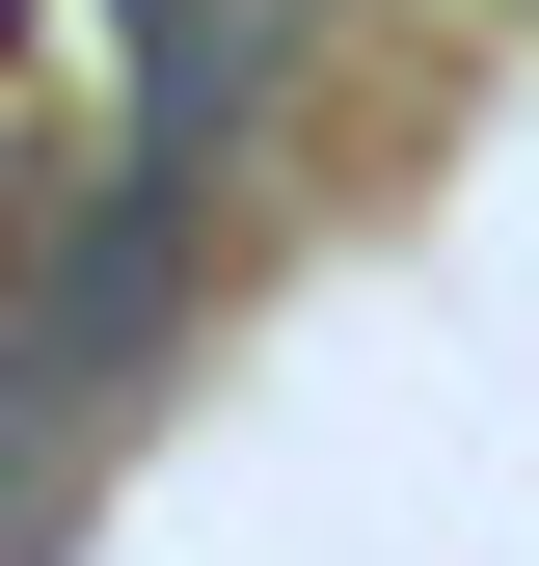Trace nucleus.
Here are the masks:
<instances>
[{
	"label": "nucleus",
	"instance_id": "1",
	"mask_svg": "<svg viewBox=\"0 0 539 566\" xmlns=\"http://www.w3.org/2000/svg\"><path fill=\"white\" fill-rule=\"evenodd\" d=\"M270 28H297V0H108V54H135V163H162V189H216V135L270 108Z\"/></svg>",
	"mask_w": 539,
	"mask_h": 566
}]
</instances>
